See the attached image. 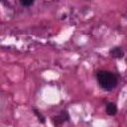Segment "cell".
Wrapping results in <instances>:
<instances>
[{
  "instance_id": "cell-1",
  "label": "cell",
  "mask_w": 127,
  "mask_h": 127,
  "mask_svg": "<svg viewBox=\"0 0 127 127\" xmlns=\"http://www.w3.org/2000/svg\"><path fill=\"white\" fill-rule=\"evenodd\" d=\"M96 78L98 84L101 88L107 91H111L117 84V77L114 73L107 70H99L96 73Z\"/></svg>"
},
{
  "instance_id": "cell-2",
  "label": "cell",
  "mask_w": 127,
  "mask_h": 127,
  "mask_svg": "<svg viewBox=\"0 0 127 127\" xmlns=\"http://www.w3.org/2000/svg\"><path fill=\"white\" fill-rule=\"evenodd\" d=\"M69 119V116L67 114L66 111H62L61 114L59 115H56L53 117L52 121H53V124L56 125V126H59V125H62L63 123H64L65 121H68Z\"/></svg>"
},
{
  "instance_id": "cell-5",
  "label": "cell",
  "mask_w": 127,
  "mask_h": 127,
  "mask_svg": "<svg viewBox=\"0 0 127 127\" xmlns=\"http://www.w3.org/2000/svg\"><path fill=\"white\" fill-rule=\"evenodd\" d=\"M34 112H35V114L37 115V117L39 118V121H40L41 123H45V117L42 115V113L39 112L37 109H34Z\"/></svg>"
},
{
  "instance_id": "cell-6",
  "label": "cell",
  "mask_w": 127,
  "mask_h": 127,
  "mask_svg": "<svg viewBox=\"0 0 127 127\" xmlns=\"http://www.w3.org/2000/svg\"><path fill=\"white\" fill-rule=\"evenodd\" d=\"M20 3H21L23 6H25V7H29V6L33 5L34 0H20Z\"/></svg>"
},
{
  "instance_id": "cell-4",
  "label": "cell",
  "mask_w": 127,
  "mask_h": 127,
  "mask_svg": "<svg viewBox=\"0 0 127 127\" xmlns=\"http://www.w3.org/2000/svg\"><path fill=\"white\" fill-rule=\"evenodd\" d=\"M105 111H106V113H107L108 115L113 116V115H115L116 112H117V107H116V105H115L114 103H112V102H108V103L106 104Z\"/></svg>"
},
{
  "instance_id": "cell-3",
  "label": "cell",
  "mask_w": 127,
  "mask_h": 127,
  "mask_svg": "<svg viewBox=\"0 0 127 127\" xmlns=\"http://www.w3.org/2000/svg\"><path fill=\"white\" fill-rule=\"evenodd\" d=\"M109 55L112 58H115V59H122L123 56H124V52L120 47H115L112 50H110Z\"/></svg>"
},
{
  "instance_id": "cell-7",
  "label": "cell",
  "mask_w": 127,
  "mask_h": 127,
  "mask_svg": "<svg viewBox=\"0 0 127 127\" xmlns=\"http://www.w3.org/2000/svg\"><path fill=\"white\" fill-rule=\"evenodd\" d=\"M2 1H4V0H2Z\"/></svg>"
}]
</instances>
